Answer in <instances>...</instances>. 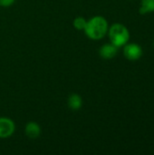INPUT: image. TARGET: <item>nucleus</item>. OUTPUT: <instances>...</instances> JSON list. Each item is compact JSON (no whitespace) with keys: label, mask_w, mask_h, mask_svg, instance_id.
I'll return each mask as SVG.
<instances>
[{"label":"nucleus","mask_w":154,"mask_h":155,"mask_svg":"<svg viewBox=\"0 0 154 155\" xmlns=\"http://www.w3.org/2000/svg\"><path fill=\"white\" fill-rule=\"evenodd\" d=\"M41 127L40 125L36 123V122H28L25 124V135L29 138V139H36L40 136L41 134Z\"/></svg>","instance_id":"nucleus-6"},{"label":"nucleus","mask_w":154,"mask_h":155,"mask_svg":"<svg viewBox=\"0 0 154 155\" xmlns=\"http://www.w3.org/2000/svg\"><path fill=\"white\" fill-rule=\"evenodd\" d=\"M108 35L112 44L118 48L126 45L130 39V32L128 28L120 23L113 24L108 29Z\"/></svg>","instance_id":"nucleus-2"},{"label":"nucleus","mask_w":154,"mask_h":155,"mask_svg":"<svg viewBox=\"0 0 154 155\" xmlns=\"http://www.w3.org/2000/svg\"><path fill=\"white\" fill-rule=\"evenodd\" d=\"M15 131L14 121L8 117H0V138L6 139L11 137Z\"/></svg>","instance_id":"nucleus-4"},{"label":"nucleus","mask_w":154,"mask_h":155,"mask_svg":"<svg viewBox=\"0 0 154 155\" xmlns=\"http://www.w3.org/2000/svg\"><path fill=\"white\" fill-rule=\"evenodd\" d=\"M123 54L126 59L130 61L139 60L143 55L142 47L135 43H130L123 45Z\"/></svg>","instance_id":"nucleus-3"},{"label":"nucleus","mask_w":154,"mask_h":155,"mask_svg":"<svg viewBox=\"0 0 154 155\" xmlns=\"http://www.w3.org/2000/svg\"><path fill=\"white\" fill-rule=\"evenodd\" d=\"M108 29L109 25L107 20L102 15H95L87 20L86 26L84 31L90 39L100 40L106 35Z\"/></svg>","instance_id":"nucleus-1"},{"label":"nucleus","mask_w":154,"mask_h":155,"mask_svg":"<svg viewBox=\"0 0 154 155\" xmlns=\"http://www.w3.org/2000/svg\"><path fill=\"white\" fill-rule=\"evenodd\" d=\"M16 0H0V6L2 7H8L15 4Z\"/></svg>","instance_id":"nucleus-10"},{"label":"nucleus","mask_w":154,"mask_h":155,"mask_svg":"<svg viewBox=\"0 0 154 155\" xmlns=\"http://www.w3.org/2000/svg\"><path fill=\"white\" fill-rule=\"evenodd\" d=\"M139 12L142 15L154 12V0H141Z\"/></svg>","instance_id":"nucleus-8"},{"label":"nucleus","mask_w":154,"mask_h":155,"mask_svg":"<svg viewBox=\"0 0 154 155\" xmlns=\"http://www.w3.org/2000/svg\"><path fill=\"white\" fill-rule=\"evenodd\" d=\"M68 107L73 111H78L83 106V99L78 94H72L69 95L67 100Z\"/></svg>","instance_id":"nucleus-7"},{"label":"nucleus","mask_w":154,"mask_h":155,"mask_svg":"<svg viewBox=\"0 0 154 155\" xmlns=\"http://www.w3.org/2000/svg\"><path fill=\"white\" fill-rule=\"evenodd\" d=\"M117 53H118V47L115 46L111 42L107 43V44H104L99 49L100 56L103 59H105V60H109V59L113 58L117 54Z\"/></svg>","instance_id":"nucleus-5"},{"label":"nucleus","mask_w":154,"mask_h":155,"mask_svg":"<svg viewBox=\"0 0 154 155\" xmlns=\"http://www.w3.org/2000/svg\"><path fill=\"white\" fill-rule=\"evenodd\" d=\"M86 23H87V20L83 17V16H77L74 19V22H73V25L74 27L76 29V30H84L85 26H86Z\"/></svg>","instance_id":"nucleus-9"}]
</instances>
